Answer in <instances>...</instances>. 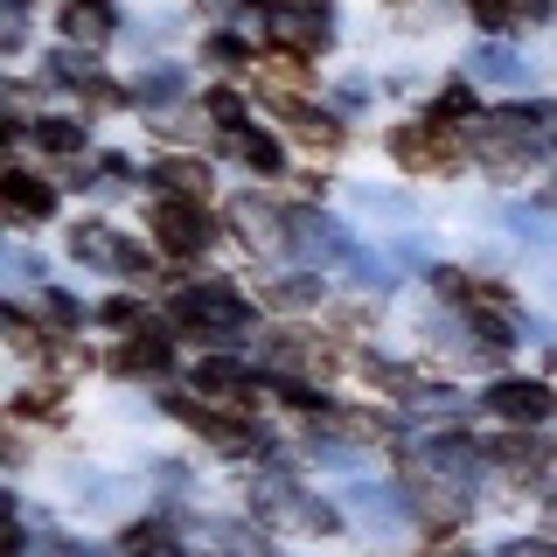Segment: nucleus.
Returning <instances> with one entry per match:
<instances>
[{"mask_svg": "<svg viewBox=\"0 0 557 557\" xmlns=\"http://www.w3.org/2000/svg\"><path fill=\"white\" fill-rule=\"evenodd\" d=\"M474 153L487 161V174H522V168H530L536 153H544L530 104H516V112H495L487 126H474Z\"/></svg>", "mask_w": 557, "mask_h": 557, "instance_id": "1", "label": "nucleus"}, {"mask_svg": "<svg viewBox=\"0 0 557 557\" xmlns=\"http://www.w3.org/2000/svg\"><path fill=\"white\" fill-rule=\"evenodd\" d=\"M174 321H182L188 335L223 342V327H244V300H237L231 286H196V293H182V300H174Z\"/></svg>", "mask_w": 557, "mask_h": 557, "instance_id": "2", "label": "nucleus"}, {"mask_svg": "<svg viewBox=\"0 0 557 557\" xmlns=\"http://www.w3.org/2000/svg\"><path fill=\"white\" fill-rule=\"evenodd\" d=\"M265 28H272L278 49H293V57H313V49L327 42V28H335V22H327L321 0H278V8L265 14Z\"/></svg>", "mask_w": 557, "mask_h": 557, "instance_id": "3", "label": "nucleus"}, {"mask_svg": "<svg viewBox=\"0 0 557 557\" xmlns=\"http://www.w3.org/2000/svg\"><path fill=\"white\" fill-rule=\"evenodd\" d=\"M209 216H202V202H188V196H174V202H161L153 209V244L161 251H174V258H196V251H209Z\"/></svg>", "mask_w": 557, "mask_h": 557, "instance_id": "4", "label": "nucleus"}, {"mask_svg": "<svg viewBox=\"0 0 557 557\" xmlns=\"http://www.w3.org/2000/svg\"><path fill=\"white\" fill-rule=\"evenodd\" d=\"M487 411L516 418V425H544V418L557 411V391H544V383H530V376H509V383L487 391Z\"/></svg>", "mask_w": 557, "mask_h": 557, "instance_id": "5", "label": "nucleus"}, {"mask_svg": "<svg viewBox=\"0 0 557 557\" xmlns=\"http://www.w3.org/2000/svg\"><path fill=\"white\" fill-rule=\"evenodd\" d=\"M258 502H265V516L286 522V530H307V536L335 530V509H313V495H300V487H286V481H265V487H258Z\"/></svg>", "mask_w": 557, "mask_h": 557, "instance_id": "6", "label": "nucleus"}, {"mask_svg": "<svg viewBox=\"0 0 557 557\" xmlns=\"http://www.w3.org/2000/svg\"><path fill=\"white\" fill-rule=\"evenodd\" d=\"M391 153L397 161H411V168H453V139H446V126L440 119H425V126H405V133H391Z\"/></svg>", "mask_w": 557, "mask_h": 557, "instance_id": "7", "label": "nucleus"}, {"mask_svg": "<svg viewBox=\"0 0 557 557\" xmlns=\"http://www.w3.org/2000/svg\"><path fill=\"white\" fill-rule=\"evenodd\" d=\"M70 251H77L84 265H104V272H112V265H126V272H147V258H139L133 244H119L112 231H98V223H77V231H70Z\"/></svg>", "mask_w": 557, "mask_h": 557, "instance_id": "8", "label": "nucleus"}, {"mask_svg": "<svg viewBox=\"0 0 557 557\" xmlns=\"http://www.w3.org/2000/svg\"><path fill=\"white\" fill-rule=\"evenodd\" d=\"M0 196H8V209H14L22 223L57 216V188H49V182H35L28 168H8V174H0Z\"/></svg>", "mask_w": 557, "mask_h": 557, "instance_id": "9", "label": "nucleus"}, {"mask_svg": "<svg viewBox=\"0 0 557 557\" xmlns=\"http://www.w3.org/2000/svg\"><path fill=\"white\" fill-rule=\"evenodd\" d=\"M223 153H231V161H244L251 174H278V168H286L278 139H272V133H251V126H231V133H223Z\"/></svg>", "mask_w": 557, "mask_h": 557, "instance_id": "10", "label": "nucleus"}, {"mask_svg": "<svg viewBox=\"0 0 557 557\" xmlns=\"http://www.w3.org/2000/svg\"><path fill=\"white\" fill-rule=\"evenodd\" d=\"M119 370H126V376H168V362H174V342L168 335H139V342H126V348H119Z\"/></svg>", "mask_w": 557, "mask_h": 557, "instance_id": "11", "label": "nucleus"}, {"mask_svg": "<svg viewBox=\"0 0 557 557\" xmlns=\"http://www.w3.org/2000/svg\"><path fill=\"white\" fill-rule=\"evenodd\" d=\"M161 188H174V196H188V202H202V196H209V174H202V161L174 153V161H161Z\"/></svg>", "mask_w": 557, "mask_h": 557, "instance_id": "12", "label": "nucleus"}, {"mask_svg": "<svg viewBox=\"0 0 557 557\" xmlns=\"http://www.w3.org/2000/svg\"><path fill=\"white\" fill-rule=\"evenodd\" d=\"M196 391H209V397H251V376H244L237 362H202Z\"/></svg>", "mask_w": 557, "mask_h": 557, "instance_id": "13", "label": "nucleus"}, {"mask_svg": "<svg viewBox=\"0 0 557 557\" xmlns=\"http://www.w3.org/2000/svg\"><path fill=\"white\" fill-rule=\"evenodd\" d=\"M63 28L77 35V42H104V35H112V14L84 0V8H70V14H63Z\"/></svg>", "mask_w": 557, "mask_h": 557, "instance_id": "14", "label": "nucleus"}, {"mask_svg": "<svg viewBox=\"0 0 557 557\" xmlns=\"http://www.w3.org/2000/svg\"><path fill=\"white\" fill-rule=\"evenodd\" d=\"M119 550H126V557H161L168 550V530H161V522H133V530L119 536Z\"/></svg>", "mask_w": 557, "mask_h": 557, "instance_id": "15", "label": "nucleus"}, {"mask_svg": "<svg viewBox=\"0 0 557 557\" xmlns=\"http://www.w3.org/2000/svg\"><path fill=\"white\" fill-rule=\"evenodd\" d=\"M35 139H42L49 153H77V147H84V126H77V119H42V126H35Z\"/></svg>", "mask_w": 557, "mask_h": 557, "instance_id": "16", "label": "nucleus"}, {"mask_svg": "<svg viewBox=\"0 0 557 557\" xmlns=\"http://www.w3.org/2000/svg\"><path fill=\"white\" fill-rule=\"evenodd\" d=\"M440 126H460V119H474V91H467V84H453V91H440Z\"/></svg>", "mask_w": 557, "mask_h": 557, "instance_id": "17", "label": "nucleus"}, {"mask_svg": "<svg viewBox=\"0 0 557 557\" xmlns=\"http://www.w3.org/2000/svg\"><path fill=\"white\" fill-rule=\"evenodd\" d=\"M313 300H321V286H313V278H286V286L272 278V307H313Z\"/></svg>", "mask_w": 557, "mask_h": 557, "instance_id": "18", "label": "nucleus"}, {"mask_svg": "<svg viewBox=\"0 0 557 557\" xmlns=\"http://www.w3.org/2000/svg\"><path fill=\"white\" fill-rule=\"evenodd\" d=\"M209 57H216V63H244V42H237V35H216V42H209Z\"/></svg>", "mask_w": 557, "mask_h": 557, "instance_id": "19", "label": "nucleus"}, {"mask_svg": "<svg viewBox=\"0 0 557 557\" xmlns=\"http://www.w3.org/2000/svg\"><path fill=\"white\" fill-rule=\"evenodd\" d=\"M133 321H139V313L126 300H104V327H133Z\"/></svg>", "mask_w": 557, "mask_h": 557, "instance_id": "20", "label": "nucleus"}, {"mask_svg": "<svg viewBox=\"0 0 557 557\" xmlns=\"http://www.w3.org/2000/svg\"><path fill=\"white\" fill-rule=\"evenodd\" d=\"M502 8H509V0H474V14H481V22H487V28H495V22H502Z\"/></svg>", "mask_w": 557, "mask_h": 557, "instance_id": "21", "label": "nucleus"}, {"mask_svg": "<svg viewBox=\"0 0 557 557\" xmlns=\"http://www.w3.org/2000/svg\"><path fill=\"white\" fill-rule=\"evenodd\" d=\"M509 557H557V544H509Z\"/></svg>", "mask_w": 557, "mask_h": 557, "instance_id": "22", "label": "nucleus"}, {"mask_svg": "<svg viewBox=\"0 0 557 557\" xmlns=\"http://www.w3.org/2000/svg\"><path fill=\"white\" fill-rule=\"evenodd\" d=\"M550 14V0H522V22H544Z\"/></svg>", "mask_w": 557, "mask_h": 557, "instance_id": "23", "label": "nucleus"}, {"mask_svg": "<svg viewBox=\"0 0 557 557\" xmlns=\"http://www.w3.org/2000/svg\"><path fill=\"white\" fill-rule=\"evenodd\" d=\"M425 557H474V550H460V544H446V550H425Z\"/></svg>", "mask_w": 557, "mask_h": 557, "instance_id": "24", "label": "nucleus"}, {"mask_svg": "<svg viewBox=\"0 0 557 557\" xmlns=\"http://www.w3.org/2000/svg\"><path fill=\"white\" fill-rule=\"evenodd\" d=\"M550 202H557V182H550Z\"/></svg>", "mask_w": 557, "mask_h": 557, "instance_id": "25", "label": "nucleus"}]
</instances>
